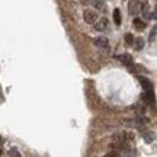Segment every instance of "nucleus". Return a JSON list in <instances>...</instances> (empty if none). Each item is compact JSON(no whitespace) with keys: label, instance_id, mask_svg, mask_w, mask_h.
Returning <instances> with one entry per match:
<instances>
[{"label":"nucleus","instance_id":"obj_1","mask_svg":"<svg viewBox=\"0 0 157 157\" xmlns=\"http://www.w3.org/2000/svg\"><path fill=\"white\" fill-rule=\"evenodd\" d=\"M122 122L125 125H128V127H143V125H146L148 122V119L144 117H135V118H129V119H124Z\"/></svg>","mask_w":157,"mask_h":157},{"label":"nucleus","instance_id":"obj_2","mask_svg":"<svg viewBox=\"0 0 157 157\" xmlns=\"http://www.w3.org/2000/svg\"><path fill=\"white\" fill-rule=\"evenodd\" d=\"M83 19L86 23H89V25H95L98 22V13L95 10H90V9H86L83 12Z\"/></svg>","mask_w":157,"mask_h":157},{"label":"nucleus","instance_id":"obj_3","mask_svg":"<svg viewBox=\"0 0 157 157\" xmlns=\"http://www.w3.org/2000/svg\"><path fill=\"white\" fill-rule=\"evenodd\" d=\"M140 10H141V2H140V0H129V3H128L129 15L135 16V15H137Z\"/></svg>","mask_w":157,"mask_h":157},{"label":"nucleus","instance_id":"obj_4","mask_svg":"<svg viewBox=\"0 0 157 157\" xmlns=\"http://www.w3.org/2000/svg\"><path fill=\"white\" fill-rule=\"evenodd\" d=\"M95 29L98 32H103V31H106L109 28V21H108L106 17H102V19H98V22L93 25Z\"/></svg>","mask_w":157,"mask_h":157},{"label":"nucleus","instance_id":"obj_5","mask_svg":"<svg viewBox=\"0 0 157 157\" xmlns=\"http://www.w3.org/2000/svg\"><path fill=\"white\" fill-rule=\"evenodd\" d=\"M95 45L98 47V48H101V50H108L109 48V41H108L105 36H98V38H95Z\"/></svg>","mask_w":157,"mask_h":157},{"label":"nucleus","instance_id":"obj_6","mask_svg":"<svg viewBox=\"0 0 157 157\" xmlns=\"http://www.w3.org/2000/svg\"><path fill=\"white\" fill-rule=\"evenodd\" d=\"M138 82H140V84L143 86L144 92H150V90H153V83L147 77H144V76H138Z\"/></svg>","mask_w":157,"mask_h":157},{"label":"nucleus","instance_id":"obj_7","mask_svg":"<svg viewBox=\"0 0 157 157\" xmlns=\"http://www.w3.org/2000/svg\"><path fill=\"white\" fill-rule=\"evenodd\" d=\"M141 99L146 102L147 105H154V102H156V99H154V92H153V90L144 92V93L141 95Z\"/></svg>","mask_w":157,"mask_h":157},{"label":"nucleus","instance_id":"obj_8","mask_svg":"<svg viewBox=\"0 0 157 157\" xmlns=\"http://www.w3.org/2000/svg\"><path fill=\"white\" fill-rule=\"evenodd\" d=\"M117 58L122 64H125V66H131L132 64V57L129 56V54H119V56H117Z\"/></svg>","mask_w":157,"mask_h":157},{"label":"nucleus","instance_id":"obj_9","mask_svg":"<svg viewBox=\"0 0 157 157\" xmlns=\"http://www.w3.org/2000/svg\"><path fill=\"white\" fill-rule=\"evenodd\" d=\"M90 6H93L98 10H103L105 9V0H90Z\"/></svg>","mask_w":157,"mask_h":157},{"label":"nucleus","instance_id":"obj_10","mask_svg":"<svg viewBox=\"0 0 157 157\" xmlns=\"http://www.w3.org/2000/svg\"><path fill=\"white\" fill-rule=\"evenodd\" d=\"M132 23H134V26H135V28H137V29H140V31H141V29H144V28H146V22H144V21H141V19H138V17H135V19H134V22H132Z\"/></svg>","mask_w":157,"mask_h":157},{"label":"nucleus","instance_id":"obj_11","mask_svg":"<svg viewBox=\"0 0 157 157\" xmlns=\"http://www.w3.org/2000/svg\"><path fill=\"white\" fill-rule=\"evenodd\" d=\"M113 22L117 25H121V12H119V9L113 10Z\"/></svg>","mask_w":157,"mask_h":157},{"label":"nucleus","instance_id":"obj_12","mask_svg":"<svg viewBox=\"0 0 157 157\" xmlns=\"http://www.w3.org/2000/svg\"><path fill=\"white\" fill-rule=\"evenodd\" d=\"M134 42H135V45H134L135 50H141V48L144 47V39H143V38H137Z\"/></svg>","mask_w":157,"mask_h":157},{"label":"nucleus","instance_id":"obj_13","mask_svg":"<svg viewBox=\"0 0 157 157\" xmlns=\"http://www.w3.org/2000/svg\"><path fill=\"white\" fill-rule=\"evenodd\" d=\"M143 137H144V140H146L147 143H151V141L154 140V134H153V132H144Z\"/></svg>","mask_w":157,"mask_h":157},{"label":"nucleus","instance_id":"obj_14","mask_svg":"<svg viewBox=\"0 0 157 157\" xmlns=\"http://www.w3.org/2000/svg\"><path fill=\"white\" fill-rule=\"evenodd\" d=\"M141 10H143L144 17H150V12H148V5H147V3H144V5L141 6Z\"/></svg>","mask_w":157,"mask_h":157},{"label":"nucleus","instance_id":"obj_15","mask_svg":"<svg viewBox=\"0 0 157 157\" xmlns=\"http://www.w3.org/2000/svg\"><path fill=\"white\" fill-rule=\"evenodd\" d=\"M125 42H127V45H132L134 44V36L131 34H127L125 35Z\"/></svg>","mask_w":157,"mask_h":157},{"label":"nucleus","instance_id":"obj_16","mask_svg":"<svg viewBox=\"0 0 157 157\" xmlns=\"http://www.w3.org/2000/svg\"><path fill=\"white\" fill-rule=\"evenodd\" d=\"M9 156L10 157H21V153L17 151V148H10V150H9Z\"/></svg>","mask_w":157,"mask_h":157},{"label":"nucleus","instance_id":"obj_17","mask_svg":"<svg viewBox=\"0 0 157 157\" xmlns=\"http://www.w3.org/2000/svg\"><path fill=\"white\" fill-rule=\"evenodd\" d=\"M103 157H119V154H118L117 151H109V153H106Z\"/></svg>","mask_w":157,"mask_h":157},{"label":"nucleus","instance_id":"obj_18","mask_svg":"<svg viewBox=\"0 0 157 157\" xmlns=\"http://www.w3.org/2000/svg\"><path fill=\"white\" fill-rule=\"evenodd\" d=\"M0 144H2V137H0Z\"/></svg>","mask_w":157,"mask_h":157}]
</instances>
